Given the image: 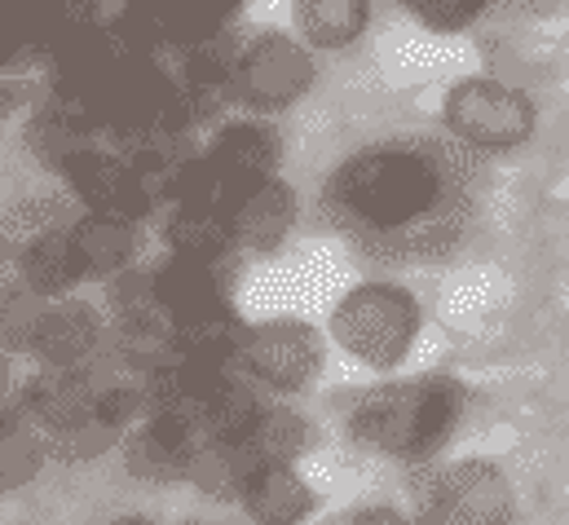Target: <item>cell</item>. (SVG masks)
<instances>
[{
    "label": "cell",
    "instance_id": "obj_27",
    "mask_svg": "<svg viewBox=\"0 0 569 525\" xmlns=\"http://www.w3.org/2000/svg\"><path fill=\"white\" fill-rule=\"evenodd\" d=\"M4 406H9V402H0V410H4Z\"/></svg>",
    "mask_w": 569,
    "mask_h": 525
},
{
    "label": "cell",
    "instance_id": "obj_25",
    "mask_svg": "<svg viewBox=\"0 0 569 525\" xmlns=\"http://www.w3.org/2000/svg\"><path fill=\"white\" fill-rule=\"evenodd\" d=\"M181 525H230V522H212V517H190V522H181Z\"/></svg>",
    "mask_w": 569,
    "mask_h": 525
},
{
    "label": "cell",
    "instance_id": "obj_12",
    "mask_svg": "<svg viewBox=\"0 0 569 525\" xmlns=\"http://www.w3.org/2000/svg\"><path fill=\"white\" fill-rule=\"evenodd\" d=\"M296 190L283 177L261 181L257 190L243 195V204L234 208L230 226H234V248L252 252V257H274L287 244L291 226H296Z\"/></svg>",
    "mask_w": 569,
    "mask_h": 525
},
{
    "label": "cell",
    "instance_id": "obj_24",
    "mask_svg": "<svg viewBox=\"0 0 569 525\" xmlns=\"http://www.w3.org/2000/svg\"><path fill=\"white\" fill-rule=\"evenodd\" d=\"M107 525H154V522H146V517H120V522H107Z\"/></svg>",
    "mask_w": 569,
    "mask_h": 525
},
{
    "label": "cell",
    "instance_id": "obj_18",
    "mask_svg": "<svg viewBox=\"0 0 569 525\" xmlns=\"http://www.w3.org/2000/svg\"><path fill=\"white\" fill-rule=\"evenodd\" d=\"M44 459H49V437L9 402L0 410V495L31 486Z\"/></svg>",
    "mask_w": 569,
    "mask_h": 525
},
{
    "label": "cell",
    "instance_id": "obj_9",
    "mask_svg": "<svg viewBox=\"0 0 569 525\" xmlns=\"http://www.w3.org/2000/svg\"><path fill=\"white\" fill-rule=\"evenodd\" d=\"M199 433L172 415L150 410L142 424L120 442L124 455V473L146 486H186L190 473V455L199 450Z\"/></svg>",
    "mask_w": 569,
    "mask_h": 525
},
{
    "label": "cell",
    "instance_id": "obj_16",
    "mask_svg": "<svg viewBox=\"0 0 569 525\" xmlns=\"http://www.w3.org/2000/svg\"><path fill=\"white\" fill-rule=\"evenodd\" d=\"M239 446L252 455V464H300L313 446V424L291 402H266Z\"/></svg>",
    "mask_w": 569,
    "mask_h": 525
},
{
    "label": "cell",
    "instance_id": "obj_21",
    "mask_svg": "<svg viewBox=\"0 0 569 525\" xmlns=\"http://www.w3.org/2000/svg\"><path fill=\"white\" fill-rule=\"evenodd\" d=\"M120 442H124V433H116L111 424H102V419L93 415V419L67 428L62 437H53V442H49V455H58V459H67V464H93V459L111 455Z\"/></svg>",
    "mask_w": 569,
    "mask_h": 525
},
{
    "label": "cell",
    "instance_id": "obj_7",
    "mask_svg": "<svg viewBox=\"0 0 569 525\" xmlns=\"http://www.w3.org/2000/svg\"><path fill=\"white\" fill-rule=\"evenodd\" d=\"M446 129L477 150H517L535 132V102L499 80H459L446 93Z\"/></svg>",
    "mask_w": 569,
    "mask_h": 525
},
{
    "label": "cell",
    "instance_id": "obj_17",
    "mask_svg": "<svg viewBox=\"0 0 569 525\" xmlns=\"http://www.w3.org/2000/svg\"><path fill=\"white\" fill-rule=\"evenodd\" d=\"M252 468L257 464L239 442H199V450L190 455L186 486L208 495V499H217V504H239Z\"/></svg>",
    "mask_w": 569,
    "mask_h": 525
},
{
    "label": "cell",
    "instance_id": "obj_26",
    "mask_svg": "<svg viewBox=\"0 0 569 525\" xmlns=\"http://www.w3.org/2000/svg\"><path fill=\"white\" fill-rule=\"evenodd\" d=\"M4 107H9V93H4V89H0V116H4Z\"/></svg>",
    "mask_w": 569,
    "mask_h": 525
},
{
    "label": "cell",
    "instance_id": "obj_4",
    "mask_svg": "<svg viewBox=\"0 0 569 525\" xmlns=\"http://www.w3.org/2000/svg\"><path fill=\"white\" fill-rule=\"evenodd\" d=\"M411 499L425 525H512L517 517L512 482L490 459L420 464L411 473Z\"/></svg>",
    "mask_w": 569,
    "mask_h": 525
},
{
    "label": "cell",
    "instance_id": "obj_11",
    "mask_svg": "<svg viewBox=\"0 0 569 525\" xmlns=\"http://www.w3.org/2000/svg\"><path fill=\"white\" fill-rule=\"evenodd\" d=\"M239 508L248 525H309L318 513V491L296 464H257L239 495Z\"/></svg>",
    "mask_w": 569,
    "mask_h": 525
},
{
    "label": "cell",
    "instance_id": "obj_23",
    "mask_svg": "<svg viewBox=\"0 0 569 525\" xmlns=\"http://www.w3.org/2000/svg\"><path fill=\"white\" fill-rule=\"evenodd\" d=\"M318 525H411L407 513L389 508V504H371V508H345V513H331Z\"/></svg>",
    "mask_w": 569,
    "mask_h": 525
},
{
    "label": "cell",
    "instance_id": "obj_2",
    "mask_svg": "<svg viewBox=\"0 0 569 525\" xmlns=\"http://www.w3.org/2000/svg\"><path fill=\"white\" fill-rule=\"evenodd\" d=\"M459 419H463V389L446 376H420L358 394L349 410V433L353 442L420 468L432 464V455L455 437Z\"/></svg>",
    "mask_w": 569,
    "mask_h": 525
},
{
    "label": "cell",
    "instance_id": "obj_5",
    "mask_svg": "<svg viewBox=\"0 0 569 525\" xmlns=\"http://www.w3.org/2000/svg\"><path fill=\"white\" fill-rule=\"evenodd\" d=\"M234 367L252 389L287 402V397L318 385V376L327 367V349H322L318 327H309L305 318L270 314V318H257L243 327Z\"/></svg>",
    "mask_w": 569,
    "mask_h": 525
},
{
    "label": "cell",
    "instance_id": "obj_20",
    "mask_svg": "<svg viewBox=\"0 0 569 525\" xmlns=\"http://www.w3.org/2000/svg\"><path fill=\"white\" fill-rule=\"evenodd\" d=\"M44 309H49V300L36 296L22 278L0 287V354L4 358H22V354L31 358V345L40 336Z\"/></svg>",
    "mask_w": 569,
    "mask_h": 525
},
{
    "label": "cell",
    "instance_id": "obj_8",
    "mask_svg": "<svg viewBox=\"0 0 569 525\" xmlns=\"http://www.w3.org/2000/svg\"><path fill=\"white\" fill-rule=\"evenodd\" d=\"M111 349V323L102 318L98 305L84 296L49 300L40 336L31 345V363L44 372H89L107 358Z\"/></svg>",
    "mask_w": 569,
    "mask_h": 525
},
{
    "label": "cell",
    "instance_id": "obj_19",
    "mask_svg": "<svg viewBox=\"0 0 569 525\" xmlns=\"http://www.w3.org/2000/svg\"><path fill=\"white\" fill-rule=\"evenodd\" d=\"M291 18L313 49H345L367 31V0H291Z\"/></svg>",
    "mask_w": 569,
    "mask_h": 525
},
{
    "label": "cell",
    "instance_id": "obj_13",
    "mask_svg": "<svg viewBox=\"0 0 569 525\" xmlns=\"http://www.w3.org/2000/svg\"><path fill=\"white\" fill-rule=\"evenodd\" d=\"M71 244L84 278H124L138 269V221L116 212H84L71 221Z\"/></svg>",
    "mask_w": 569,
    "mask_h": 525
},
{
    "label": "cell",
    "instance_id": "obj_14",
    "mask_svg": "<svg viewBox=\"0 0 569 525\" xmlns=\"http://www.w3.org/2000/svg\"><path fill=\"white\" fill-rule=\"evenodd\" d=\"M18 278L44 300L76 296V287L84 283V269H80L76 244H71V226H53V230L31 235L18 252Z\"/></svg>",
    "mask_w": 569,
    "mask_h": 525
},
{
    "label": "cell",
    "instance_id": "obj_3",
    "mask_svg": "<svg viewBox=\"0 0 569 525\" xmlns=\"http://www.w3.org/2000/svg\"><path fill=\"white\" fill-rule=\"evenodd\" d=\"M331 340L371 372H393L420 340V300L398 283H358L331 309Z\"/></svg>",
    "mask_w": 569,
    "mask_h": 525
},
{
    "label": "cell",
    "instance_id": "obj_1",
    "mask_svg": "<svg viewBox=\"0 0 569 525\" xmlns=\"http://www.w3.org/2000/svg\"><path fill=\"white\" fill-rule=\"evenodd\" d=\"M336 208L371 230V235H398L411 252H432V230L441 226L446 204V168L432 150L416 146H376L353 155L331 177Z\"/></svg>",
    "mask_w": 569,
    "mask_h": 525
},
{
    "label": "cell",
    "instance_id": "obj_6",
    "mask_svg": "<svg viewBox=\"0 0 569 525\" xmlns=\"http://www.w3.org/2000/svg\"><path fill=\"white\" fill-rule=\"evenodd\" d=\"M309 85H313V58L287 31H261L239 44L230 76V93L239 107L257 116H274L296 107L309 93Z\"/></svg>",
    "mask_w": 569,
    "mask_h": 525
},
{
    "label": "cell",
    "instance_id": "obj_10",
    "mask_svg": "<svg viewBox=\"0 0 569 525\" xmlns=\"http://www.w3.org/2000/svg\"><path fill=\"white\" fill-rule=\"evenodd\" d=\"M279 159H283L279 132L270 129L266 120H252V116L221 125V129L212 132V141H208V155H203V164L226 186H234L239 195H248L261 181L279 177Z\"/></svg>",
    "mask_w": 569,
    "mask_h": 525
},
{
    "label": "cell",
    "instance_id": "obj_15",
    "mask_svg": "<svg viewBox=\"0 0 569 525\" xmlns=\"http://www.w3.org/2000/svg\"><path fill=\"white\" fill-rule=\"evenodd\" d=\"M154 291H159V305L172 318V327L177 323H190V318H199L208 309L230 305L217 265L181 261V257H168V261L154 269Z\"/></svg>",
    "mask_w": 569,
    "mask_h": 525
},
{
    "label": "cell",
    "instance_id": "obj_22",
    "mask_svg": "<svg viewBox=\"0 0 569 525\" xmlns=\"http://www.w3.org/2000/svg\"><path fill=\"white\" fill-rule=\"evenodd\" d=\"M407 4L425 18L428 27H437V31H455V27L472 22L490 0H407Z\"/></svg>",
    "mask_w": 569,
    "mask_h": 525
}]
</instances>
